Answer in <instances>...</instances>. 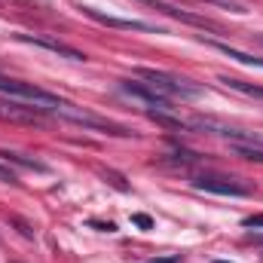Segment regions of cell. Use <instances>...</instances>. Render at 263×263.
<instances>
[{"label": "cell", "instance_id": "6da1fadb", "mask_svg": "<svg viewBox=\"0 0 263 263\" xmlns=\"http://www.w3.org/2000/svg\"><path fill=\"white\" fill-rule=\"evenodd\" d=\"M135 77L144 80V83H147L150 89H156L159 95H165L168 101H172V98L190 101V98H199V95L205 92L202 86H193V83L184 80V77H175V73H165V70H153V67H138Z\"/></svg>", "mask_w": 263, "mask_h": 263}, {"label": "cell", "instance_id": "7a4b0ae2", "mask_svg": "<svg viewBox=\"0 0 263 263\" xmlns=\"http://www.w3.org/2000/svg\"><path fill=\"white\" fill-rule=\"evenodd\" d=\"M0 95L3 98H9V101H22V104H31V107H37V110H55L59 104H62V98L59 95H52V92H46V89H40V86H34V83H22V80H12V77H3L0 73Z\"/></svg>", "mask_w": 263, "mask_h": 263}, {"label": "cell", "instance_id": "3957f363", "mask_svg": "<svg viewBox=\"0 0 263 263\" xmlns=\"http://www.w3.org/2000/svg\"><path fill=\"white\" fill-rule=\"evenodd\" d=\"M49 114H55L59 120H67V123H73V126H83V129H92V132H104V135H117V138H129L132 135L126 126L110 123V120H104V117H95V114H89V110H83V107L67 104V101H62V104H59L55 110H49Z\"/></svg>", "mask_w": 263, "mask_h": 263}, {"label": "cell", "instance_id": "277c9868", "mask_svg": "<svg viewBox=\"0 0 263 263\" xmlns=\"http://www.w3.org/2000/svg\"><path fill=\"white\" fill-rule=\"evenodd\" d=\"M193 187L205 190V193H214V196H248L251 187H245L242 181L230 178V175H214V172H205L193 178Z\"/></svg>", "mask_w": 263, "mask_h": 263}, {"label": "cell", "instance_id": "5b68a950", "mask_svg": "<svg viewBox=\"0 0 263 263\" xmlns=\"http://www.w3.org/2000/svg\"><path fill=\"white\" fill-rule=\"evenodd\" d=\"M0 120L3 123H22V126H40L43 110L22 104V101H0Z\"/></svg>", "mask_w": 263, "mask_h": 263}, {"label": "cell", "instance_id": "8992f818", "mask_svg": "<svg viewBox=\"0 0 263 263\" xmlns=\"http://www.w3.org/2000/svg\"><path fill=\"white\" fill-rule=\"evenodd\" d=\"M22 43H28V46H37V49H46V52H55V55H62V59H70V62H86V55L80 52V49H73V46H67L62 40H52V37H37V34H15Z\"/></svg>", "mask_w": 263, "mask_h": 263}, {"label": "cell", "instance_id": "52a82bcc", "mask_svg": "<svg viewBox=\"0 0 263 263\" xmlns=\"http://www.w3.org/2000/svg\"><path fill=\"white\" fill-rule=\"evenodd\" d=\"M83 12H86L89 18H95V22L107 25V28H126V31H150V34H162V28L147 25V22H138V18H117V15H104V12H98V9H92V6H83Z\"/></svg>", "mask_w": 263, "mask_h": 263}, {"label": "cell", "instance_id": "ba28073f", "mask_svg": "<svg viewBox=\"0 0 263 263\" xmlns=\"http://www.w3.org/2000/svg\"><path fill=\"white\" fill-rule=\"evenodd\" d=\"M123 92L132 95V98H141V101H147V104H153V107H159V110H172L168 104V98L165 95H159L156 89H150L144 80H123Z\"/></svg>", "mask_w": 263, "mask_h": 263}, {"label": "cell", "instance_id": "9c48e42d", "mask_svg": "<svg viewBox=\"0 0 263 263\" xmlns=\"http://www.w3.org/2000/svg\"><path fill=\"white\" fill-rule=\"evenodd\" d=\"M0 162L18 165V168H28V172H40V175L49 172L46 162H40V159H34V156H25V153H15V150H0Z\"/></svg>", "mask_w": 263, "mask_h": 263}, {"label": "cell", "instance_id": "30bf717a", "mask_svg": "<svg viewBox=\"0 0 263 263\" xmlns=\"http://www.w3.org/2000/svg\"><path fill=\"white\" fill-rule=\"evenodd\" d=\"M208 46H211V49H217L220 55H227V59H233V62L245 65V67H263V59H257V55H248V52H242V49H233V46H227V43L208 40Z\"/></svg>", "mask_w": 263, "mask_h": 263}, {"label": "cell", "instance_id": "8fae6325", "mask_svg": "<svg viewBox=\"0 0 263 263\" xmlns=\"http://www.w3.org/2000/svg\"><path fill=\"white\" fill-rule=\"evenodd\" d=\"M220 83H227L230 89H236V92H242V95H251V98H263V86L245 83V80H233V77H220Z\"/></svg>", "mask_w": 263, "mask_h": 263}, {"label": "cell", "instance_id": "7c38bea8", "mask_svg": "<svg viewBox=\"0 0 263 263\" xmlns=\"http://www.w3.org/2000/svg\"><path fill=\"white\" fill-rule=\"evenodd\" d=\"M236 156L242 159H251V162H263V147H248V144H233Z\"/></svg>", "mask_w": 263, "mask_h": 263}, {"label": "cell", "instance_id": "4fadbf2b", "mask_svg": "<svg viewBox=\"0 0 263 263\" xmlns=\"http://www.w3.org/2000/svg\"><path fill=\"white\" fill-rule=\"evenodd\" d=\"M202 3H214V6H227L230 12H239V15H245L248 9H245V3H239V0H202Z\"/></svg>", "mask_w": 263, "mask_h": 263}, {"label": "cell", "instance_id": "5bb4252c", "mask_svg": "<svg viewBox=\"0 0 263 263\" xmlns=\"http://www.w3.org/2000/svg\"><path fill=\"white\" fill-rule=\"evenodd\" d=\"M0 184H18V178H15V172H12V165H6V162H0Z\"/></svg>", "mask_w": 263, "mask_h": 263}, {"label": "cell", "instance_id": "9a60e30c", "mask_svg": "<svg viewBox=\"0 0 263 263\" xmlns=\"http://www.w3.org/2000/svg\"><path fill=\"white\" fill-rule=\"evenodd\" d=\"M132 223H138L141 230H150V227H153V220H150L147 214H132Z\"/></svg>", "mask_w": 263, "mask_h": 263}, {"label": "cell", "instance_id": "2e32d148", "mask_svg": "<svg viewBox=\"0 0 263 263\" xmlns=\"http://www.w3.org/2000/svg\"><path fill=\"white\" fill-rule=\"evenodd\" d=\"M245 227L254 230V227H263V214H254V217H245Z\"/></svg>", "mask_w": 263, "mask_h": 263}, {"label": "cell", "instance_id": "e0dca14e", "mask_svg": "<svg viewBox=\"0 0 263 263\" xmlns=\"http://www.w3.org/2000/svg\"><path fill=\"white\" fill-rule=\"evenodd\" d=\"M104 178H110V184H114V187H117V190H123V193H126V190H129V187H126V184H123V178H120V175H104Z\"/></svg>", "mask_w": 263, "mask_h": 263}, {"label": "cell", "instance_id": "ac0fdd59", "mask_svg": "<svg viewBox=\"0 0 263 263\" xmlns=\"http://www.w3.org/2000/svg\"><path fill=\"white\" fill-rule=\"evenodd\" d=\"M248 239H251V242H257V245H263V230H251V233H248Z\"/></svg>", "mask_w": 263, "mask_h": 263}, {"label": "cell", "instance_id": "d6986e66", "mask_svg": "<svg viewBox=\"0 0 263 263\" xmlns=\"http://www.w3.org/2000/svg\"><path fill=\"white\" fill-rule=\"evenodd\" d=\"M260 40H263V37H260Z\"/></svg>", "mask_w": 263, "mask_h": 263}]
</instances>
